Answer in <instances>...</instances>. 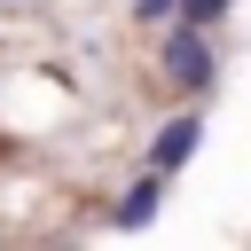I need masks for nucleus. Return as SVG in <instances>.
I'll list each match as a JSON object with an SVG mask.
<instances>
[{
	"instance_id": "20e7f679",
	"label": "nucleus",
	"mask_w": 251,
	"mask_h": 251,
	"mask_svg": "<svg viewBox=\"0 0 251 251\" xmlns=\"http://www.w3.org/2000/svg\"><path fill=\"white\" fill-rule=\"evenodd\" d=\"M173 8H180V16H188V24H196V31H204V24H220V16H227V0H173Z\"/></svg>"
},
{
	"instance_id": "f03ea898",
	"label": "nucleus",
	"mask_w": 251,
	"mask_h": 251,
	"mask_svg": "<svg viewBox=\"0 0 251 251\" xmlns=\"http://www.w3.org/2000/svg\"><path fill=\"white\" fill-rule=\"evenodd\" d=\"M196 141H204V126H196V118H173V126L157 133L149 165H157V173H173V165H188V157H196Z\"/></svg>"
},
{
	"instance_id": "f257e3e1",
	"label": "nucleus",
	"mask_w": 251,
	"mask_h": 251,
	"mask_svg": "<svg viewBox=\"0 0 251 251\" xmlns=\"http://www.w3.org/2000/svg\"><path fill=\"white\" fill-rule=\"evenodd\" d=\"M165 71H173V86H212V47L196 39V24L165 39Z\"/></svg>"
},
{
	"instance_id": "7ed1b4c3",
	"label": "nucleus",
	"mask_w": 251,
	"mask_h": 251,
	"mask_svg": "<svg viewBox=\"0 0 251 251\" xmlns=\"http://www.w3.org/2000/svg\"><path fill=\"white\" fill-rule=\"evenodd\" d=\"M149 220H157V180L126 188V204H118V227H149Z\"/></svg>"
}]
</instances>
